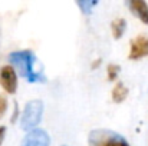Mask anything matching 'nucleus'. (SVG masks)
I'll use <instances>...</instances> for the list:
<instances>
[{
	"label": "nucleus",
	"instance_id": "1",
	"mask_svg": "<svg viewBox=\"0 0 148 146\" xmlns=\"http://www.w3.org/2000/svg\"><path fill=\"white\" fill-rule=\"evenodd\" d=\"M9 62L10 66L17 69V72L29 82V83H36V82H45V76L42 72H38L35 69V62L36 57L30 50H17L12 52L9 54Z\"/></svg>",
	"mask_w": 148,
	"mask_h": 146
},
{
	"label": "nucleus",
	"instance_id": "2",
	"mask_svg": "<svg viewBox=\"0 0 148 146\" xmlns=\"http://www.w3.org/2000/svg\"><path fill=\"white\" fill-rule=\"evenodd\" d=\"M88 145L89 146H130L128 141L111 130V129H94L88 135Z\"/></svg>",
	"mask_w": 148,
	"mask_h": 146
},
{
	"label": "nucleus",
	"instance_id": "3",
	"mask_svg": "<svg viewBox=\"0 0 148 146\" xmlns=\"http://www.w3.org/2000/svg\"><path fill=\"white\" fill-rule=\"evenodd\" d=\"M43 115V102L42 100H30L25 106V110L20 116V128L23 130L38 129V125L42 120Z\"/></svg>",
	"mask_w": 148,
	"mask_h": 146
},
{
	"label": "nucleus",
	"instance_id": "4",
	"mask_svg": "<svg viewBox=\"0 0 148 146\" xmlns=\"http://www.w3.org/2000/svg\"><path fill=\"white\" fill-rule=\"evenodd\" d=\"M0 85L7 93H14L17 89V75L13 66L7 65L0 69Z\"/></svg>",
	"mask_w": 148,
	"mask_h": 146
},
{
	"label": "nucleus",
	"instance_id": "5",
	"mask_svg": "<svg viewBox=\"0 0 148 146\" xmlns=\"http://www.w3.org/2000/svg\"><path fill=\"white\" fill-rule=\"evenodd\" d=\"M50 145V138L46 130L43 129H33L30 130L25 139L22 141L20 146H49Z\"/></svg>",
	"mask_w": 148,
	"mask_h": 146
},
{
	"label": "nucleus",
	"instance_id": "6",
	"mask_svg": "<svg viewBox=\"0 0 148 146\" xmlns=\"http://www.w3.org/2000/svg\"><path fill=\"white\" fill-rule=\"evenodd\" d=\"M148 56V36L140 35L131 40V50H130V59L131 60H140Z\"/></svg>",
	"mask_w": 148,
	"mask_h": 146
},
{
	"label": "nucleus",
	"instance_id": "7",
	"mask_svg": "<svg viewBox=\"0 0 148 146\" xmlns=\"http://www.w3.org/2000/svg\"><path fill=\"white\" fill-rule=\"evenodd\" d=\"M127 4L143 23L148 24V4L144 0H130Z\"/></svg>",
	"mask_w": 148,
	"mask_h": 146
},
{
	"label": "nucleus",
	"instance_id": "8",
	"mask_svg": "<svg viewBox=\"0 0 148 146\" xmlns=\"http://www.w3.org/2000/svg\"><path fill=\"white\" fill-rule=\"evenodd\" d=\"M128 96V89L125 88V85L122 82H116L114 90H112V99L116 103H121L125 100V97Z\"/></svg>",
	"mask_w": 148,
	"mask_h": 146
},
{
	"label": "nucleus",
	"instance_id": "9",
	"mask_svg": "<svg viewBox=\"0 0 148 146\" xmlns=\"http://www.w3.org/2000/svg\"><path fill=\"white\" fill-rule=\"evenodd\" d=\"M111 29H112V35H114V37H115V39H119V37L124 35L125 29H127V22H125L122 17L115 19V20L112 22V24H111Z\"/></svg>",
	"mask_w": 148,
	"mask_h": 146
},
{
	"label": "nucleus",
	"instance_id": "10",
	"mask_svg": "<svg viewBox=\"0 0 148 146\" xmlns=\"http://www.w3.org/2000/svg\"><path fill=\"white\" fill-rule=\"evenodd\" d=\"M76 4L79 6V9H81L85 14H89V13H91V10L98 4V1H95V0H94V1H92V0H89V1L82 0V1H81V0H79V1H76Z\"/></svg>",
	"mask_w": 148,
	"mask_h": 146
},
{
	"label": "nucleus",
	"instance_id": "11",
	"mask_svg": "<svg viewBox=\"0 0 148 146\" xmlns=\"http://www.w3.org/2000/svg\"><path fill=\"white\" fill-rule=\"evenodd\" d=\"M106 72H108V79L109 80H115L116 76H118V73H119V66L115 65V63H109Z\"/></svg>",
	"mask_w": 148,
	"mask_h": 146
},
{
	"label": "nucleus",
	"instance_id": "12",
	"mask_svg": "<svg viewBox=\"0 0 148 146\" xmlns=\"http://www.w3.org/2000/svg\"><path fill=\"white\" fill-rule=\"evenodd\" d=\"M6 109H7V99L3 96V95H0V117L4 115Z\"/></svg>",
	"mask_w": 148,
	"mask_h": 146
},
{
	"label": "nucleus",
	"instance_id": "13",
	"mask_svg": "<svg viewBox=\"0 0 148 146\" xmlns=\"http://www.w3.org/2000/svg\"><path fill=\"white\" fill-rule=\"evenodd\" d=\"M4 135H6V128L4 126H0V145H1V142L4 139Z\"/></svg>",
	"mask_w": 148,
	"mask_h": 146
}]
</instances>
